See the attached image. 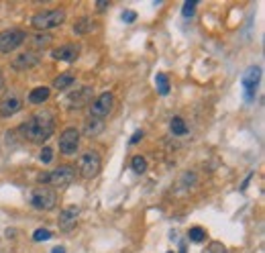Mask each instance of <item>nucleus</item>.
Wrapping results in <instances>:
<instances>
[{"label":"nucleus","instance_id":"nucleus-1","mask_svg":"<svg viewBox=\"0 0 265 253\" xmlns=\"http://www.w3.org/2000/svg\"><path fill=\"white\" fill-rule=\"evenodd\" d=\"M20 135L31 141V143H43L47 141L53 131H55V116L53 112L49 110H43V112H35L29 120H24L20 127H18Z\"/></svg>","mask_w":265,"mask_h":253},{"label":"nucleus","instance_id":"nucleus-2","mask_svg":"<svg viewBox=\"0 0 265 253\" xmlns=\"http://www.w3.org/2000/svg\"><path fill=\"white\" fill-rule=\"evenodd\" d=\"M75 173L77 171H75L73 165H61V167H57L49 173H43L39 178V182L43 186H49V188H65L75 180Z\"/></svg>","mask_w":265,"mask_h":253},{"label":"nucleus","instance_id":"nucleus-3","mask_svg":"<svg viewBox=\"0 0 265 253\" xmlns=\"http://www.w3.org/2000/svg\"><path fill=\"white\" fill-rule=\"evenodd\" d=\"M100 167H102V157L98 151H86L82 153V157L77 159V173L84 178V180H92L100 173Z\"/></svg>","mask_w":265,"mask_h":253},{"label":"nucleus","instance_id":"nucleus-4","mask_svg":"<svg viewBox=\"0 0 265 253\" xmlns=\"http://www.w3.org/2000/svg\"><path fill=\"white\" fill-rule=\"evenodd\" d=\"M31 206L37 208V210H51L55 204H57V194L53 188L49 186H37L31 190V198H29Z\"/></svg>","mask_w":265,"mask_h":253},{"label":"nucleus","instance_id":"nucleus-5","mask_svg":"<svg viewBox=\"0 0 265 253\" xmlns=\"http://www.w3.org/2000/svg\"><path fill=\"white\" fill-rule=\"evenodd\" d=\"M63 20H65V10H63V8H53V10L37 12V14L31 18V24H33L37 31H47V29L59 27Z\"/></svg>","mask_w":265,"mask_h":253},{"label":"nucleus","instance_id":"nucleus-6","mask_svg":"<svg viewBox=\"0 0 265 253\" xmlns=\"http://www.w3.org/2000/svg\"><path fill=\"white\" fill-rule=\"evenodd\" d=\"M112 108H114V94L104 92L98 98H94V102L90 104V116L98 118V120H104L112 112Z\"/></svg>","mask_w":265,"mask_h":253},{"label":"nucleus","instance_id":"nucleus-7","mask_svg":"<svg viewBox=\"0 0 265 253\" xmlns=\"http://www.w3.org/2000/svg\"><path fill=\"white\" fill-rule=\"evenodd\" d=\"M259 80H261V67H259V65H251V67L243 73L241 84H243V94H245V100H247V102H253L255 92H257V86H259Z\"/></svg>","mask_w":265,"mask_h":253},{"label":"nucleus","instance_id":"nucleus-8","mask_svg":"<svg viewBox=\"0 0 265 253\" xmlns=\"http://www.w3.org/2000/svg\"><path fill=\"white\" fill-rule=\"evenodd\" d=\"M26 39V33L20 29H8L0 33V53H10L16 47H20Z\"/></svg>","mask_w":265,"mask_h":253},{"label":"nucleus","instance_id":"nucleus-9","mask_svg":"<svg viewBox=\"0 0 265 253\" xmlns=\"http://www.w3.org/2000/svg\"><path fill=\"white\" fill-rule=\"evenodd\" d=\"M92 100H94V88L92 86H80L77 90L67 94L65 104H67V108H84V106L92 104Z\"/></svg>","mask_w":265,"mask_h":253},{"label":"nucleus","instance_id":"nucleus-10","mask_svg":"<svg viewBox=\"0 0 265 253\" xmlns=\"http://www.w3.org/2000/svg\"><path fill=\"white\" fill-rule=\"evenodd\" d=\"M77 145H80V131L75 127H67L59 135V151L69 157V155H73L77 151Z\"/></svg>","mask_w":265,"mask_h":253},{"label":"nucleus","instance_id":"nucleus-11","mask_svg":"<svg viewBox=\"0 0 265 253\" xmlns=\"http://www.w3.org/2000/svg\"><path fill=\"white\" fill-rule=\"evenodd\" d=\"M39 61H41V55H39L37 51L31 49V51H22V53H18V55L12 59V67H14L16 71H22V69L37 67Z\"/></svg>","mask_w":265,"mask_h":253},{"label":"nucleus","instance_id":"nucleus-12","mask_svg":"<svg viewBox=\"0 0 265 253\" xmlns=\"http://www.w3.org/2000/svg\"><path fill=\"white\" fill-rule=\"evenodd\" d=\"M20 106H22V100L16 94H8V96H4L0 100V116H4V118L12 116V114H16L20 110Z\"/></svg>","mask_w":265,"mask_h":253},{"label":"nucleus","instance_id":"nucleus-13","mask_svg":"<svg viewBox=\"0 0 265 253\" xmlns=\"http://www.w3.org/2000/svg\"><path fill=\"white\" fill-rule=\"evenodd\" d=\"M77 55H80V45H73V43L61 45V47L51 51V57L57 61H73Z\"/></svg>","mask_w":265,"mask_h":253},{"label":"nucleus","instance_id":"nucleus-14","mask_svg":"<svg viewBox=\"0 0 265 253\" xmlns=\"http://www.w3.org/2000/svg\"><path fill=\"white\" fill-rule=\"evenodd\" d=\"M77 214H80V208H77V206H67V208H63L61 214H59V218H57L59 229L65 231V233L71 231V226H73L75 220H77Z\"/></svg>","mask_w":265,"mask_h":253},{"label":"nucleus","instance_id":"nucleus-15","mask_svg":"<svg viewBox=\"0 0 265 253\" xmlns=\"http://www.w3.org/2000/svg\"><path fill=\"white\" fill-rule=\"evenodd\" d=\"M49 94H51V90L45 88V86L33 88V90L29 92V102H31V104H43V102L49 98Z\"/></svg>","mask_w":265,"mask_h":253},{"label":"nucleus","instance_id":"nucleus-16","mask_svg":"<svg viewBox=\"0 0 265 253\" xmlns=\"http://www.w3.org/2000/svg\"><path fill=\"white\" fill-rule=\"evenodd\" d=\"M104 131V120H98V118H88L86 120V124H84V133L88 135V137H96V135H100Z\"/></svg>","mask_w":265,"mask_h":253},{"label":"nucleus","instance_id":"nucleus-17","mask_svg":"<svg viewBox=\"0 0 265 253\" xmlns=\"http://www.w3.org/2000/svg\"><path fill=\"white\" fill-rule=\"evenodd\" d=\"M71 84H75L73 73H59V75L53 80V88H57V90H65V88H69Z\"/></svg>","mask_w":265,"mask_h":253},{"label":"nucleus","instance_id":"nucleus-18","mask_svg":"<svg viewBox=\"0 0 265 253\" xmlns=\"http://www.w3.org/2000/svg\"><path fill=\"white\" fill-rule=\"evenodd\" d=\"M51 35H47V33H37V35H33L31 37V43H33V51H37V49H43V47H47L49 43H51Z\"/></svg>","mask_w":265,"mask_h":253},{"label":"nucleus","instance_id":"nucleus-19","mask_svg":"<svg viewBox=\"0 0 265 253\" xmlns=\"http://www.w3.org/2000/svg\"><path fill=\"white\" fill-rule=\"evenodd\" d=\"M155 86H157V92L161 96H167L169 94V78L165 73H157L155 75Z\"/></svg>","mask_w":265,"mask_h":253},{"label":"nucleus","instance_id":"nucleus-20","mask_svg":"<svg viewBox=\"0 0 265 253\" xmlns=\"http://www.w3.org/2000/svg\"><path fill=\"white\" fill-rule=\"evenodd\" d=\"M171 133L177 135V137H181V135L188 133V127H186V122H183L181 116H173L171 118Z\"/></svg>","mask_w":265,"mask_h":253},{"label":"nucleus","instance_id":"nucleus-21","mask_svg":"<svg viewBox=\"0 0 265 253\" xmlns=\"http://www.w3.org/2000/svg\"><path fill=\"white\" fill-rule=\"evenodd\" d=\"M130 167H132L135 173H145L147 171V159L143 155H135L130 159Z\"/></svg>","mask_w":265,"mask_h":253},{"label":"nucleus","instance_id":"nucleus-22","mask_svg":"<svg viewBox=\"0 0 265 253\" xmlns=\"http://www.w3.org/2000/svg\"><path fill=\"white\" fill-rule=\"evenodd\" d=\"M90 29H92V22H90L88 16H82V18L73 24V33H75V35H86Z\"/></svg>","mask_w":265,"mask_h":253},{"label":"nucleus","instance_id":"nucleus-23","mask_svg":"<svg viewBox=\"0 0 265 253\" xmlns=\"http://www.w3.org/2000/svg\"><path fill=\"white\" fill-rule=\"evenodd\" d=\"M188 237H190V241H194V243H202V241L206 239V231L200 229V226H192V229L188 231Z\"/></svg>","mask_w":265,"mask_h":253},{"label":"nucleus","instance_id":"nucleus-24","mask_svg":"<svg viewBox=\"0 0 265 253\" xmlns=\"http://www.w3.org/2000/svg\"><path fill=\"white\" fill-rule=\"evenodd\" d=\"M196 4H198V0H186V2H183V6H181V16H183V18L194 16Z\"/></svg>","mask_w":265,"mask_h":253},{"label":"nucleus","instance_id":"nucleus-25","mask_svg":"<svg viewBox=\"0 0 265 253\" xmlns=\"http://www.w3.org/2000/svg\"><path fill=\"white\" fill-rule=\"evenodd\" d=\"M51 237H53V233L49 229H37L33 233V241H49Z\"/></svg>","mask_w":265,"mask_h":253},{"label":"nucleus","instance_id":"nucleus-26","mask_svg":"<svg viewBox=\"0 0 265 253\" xmlns=\"http://www.w3.org/2000/svg\"><path fill=\"white\" fill-rule=\"evenodd\" d=\"M51 159H53V149H51V147H43V151H41V161H43V163H51Z\"/></svg>","mask_w":265,"mask_h":253},{"label":"nucleus","instance_id":"nucleus-27","mask_svg":"<svg viewBox=\"0 0 265 253\" xmlns=\"http://www.w3.org/2000/svg\"><path fill=\"white\" fill-rule=\"evenodd\" d=\"M135 18H137V12H132V10H124L122 12V20L124 22H132Z\"/></svg>","mask_w":265,"mask_h":253},{"label":"nucleus","instance_id":"nucleus-28","mask_svg":"<svg viewBox=\"0 0 265 253\" xmlns=\"http://www.w3.org/2000/svg\"><path fill=\"white\" fill-rule=\"evenodd\" d=\"M208 251H216V253H226V251H224V247H222L220 243H212V245L208 247Z\"/></svg>","mask_w":265,"mask_h":253},{"label":"nucleus","instance_id":"nucleus-29","mask_svg":"<svg viewBox=\"0 0 265 253\" xmlns=\"http://www.w3.org/2000/svg\"><path fill=\"white\" fill-rule=\"evenodd\" d=\"M143 139V131H135V135L130 137V145H135V143H139Z\"/></svg>","mask_w":265,"mask_h":253},{"label":"nucleus","instance_id":"nucleus-30","mask_svg":"<svg viewBox=\"0 0 265 253\" xmlns=\"http://www.w3.org/2000/svg\"><path fill=\"white\" fill-rule=\"evenodd\" d=\"M100 10H104V8H108V2L106 0H98V4H96Z\"/></svg>","mask_w":265,"mask_h":253},{"label":"nucleus","instance_id":"nucleus-31","mask_svg":"<svg viewBox=\"0 0 265 253\" xmlns=\"http://www.w3.org/2000/svg\"><path fill=\"white\" fill-rule=\"evenodd\" d=\"M51 253H65V249H63V247H55Z\"/></svg>","mask_w":265,"mask_h":253},{"label":"nucleus","instance_id":"nucleus-32","mask_svg":"<svg viewBox=\"0 0 265 253\" xmlns=\"http://www.w3.org/2000/svg\"><path fill=\"white\" fill-rule=\"evenodd\" d=\"M4 88V75H2V71H0V90Z\"/></svg>","mask_w":265,"mask_h":253},{"label":"nucleus","instance_id":"nucleus-33","mask_svg":"<svg viewBox=\"0 0 265 253\" xmlns=\"http://www.w3.org/2000/svg\"><path fill=\"white\" fill-rule=\"evenodd\" d=\"M179 253H186V245H179Z\"/></svg>","mask_w":265,"mask_h":253},{"label":"nucleus","instance_id":"nucleus-34","mask_svg":"<svg viewBox=\"0 0 265 253\" xmlns=\"http://www.w3.org/2000/svg\"><path fill=\"white\" fill-rule=\"evenodd\" d=\"M169 253H173V251H169Z\"/></svg>","mask_w":265,"mask_h":253}]
</instances>
